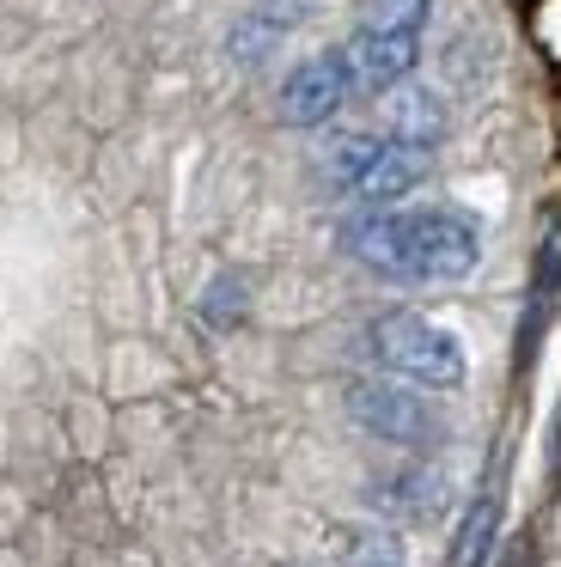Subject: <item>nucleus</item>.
Masks as SVG:
<instances>
[{"label": "nucleus", "mask_w": 561, "mask_h": 567, "mask_svg": "<svg viewBox=\"0 0 561 567\" xmlns=\"http://www.w3.org/2000/svg\"><path fill=\"white\" fill-rule=\"evenodd\" d=\"M373 354L378 367H390L397 379H415V384H463V342L439 323L415 318V311H390V318L373 323Z\"/></svg>", "instance_id": "obj_2"}, {"label": "nucleus", "mask_w": 561, "mask_h": 567, "mask_svg": "<svg viewBox=\"0 0 561 567\" xmlns=\"http://www.w3.org/2000/svg\"><path fill=\"white\" fill-rule=\"evenodd\" d=\"M385 123H390V135H397L402 147H434L439 128H446V111H439L434 92L409 86V92H397V99L385 104Z\"/></svg>", "instance_id": "obj_8"}, {"label": "nucleus", "mask_w": 561, "mask_h": 567, "mask_svg": "<svg viewBox=\"0 0 561 567\" xmlns=\"http://www.w3.org/2000/svg\"><path fill=\"white\" fill-rule=\"evenodd\" d=\"M348 74H354V86L360 92H390L397 80H409V68H415V38H378V31H354L348 38Z\"/></svg>", "instance_id": "obj_5"}, {"label": "nucleus", "mask_w": 561, "mask_h": 567, "mask_svg": "<svg viewBox=\"0 0 561 567\" xmlns=\"http://www.w3.org/2000/svg\"><path fill=\"white\" fill-rule=\"evenodd\" d=\"M348 250L390 281H463L482 257V233L458 208H373L348 220Z\"/></svg>", "instance_id": "obj_1"}, {"label": "nucleus", "mask_w": 561, "mask_h": 567, "mask_svg": "<svg viewBox=\"0 0 561 567\" xmlns=\"http://www.w3.org/2000/svg\"><path fill=\"white\" fill-rule=\"evenodd\" d=\"M439 494H446V482H439L434 470H402V476L390 482L385 494H378V506H397V513H415V518H421V513H434Z\"/></svg>", "instance_id": "obj_12"}, {"label": "nucleus", "mask_w": 561, "mask_h": 567, "mask_svg": "<svg viewBox=\"0 0 561 567\" xmlns=\"http://www.w3.org/2000/svg\"><path fill=\"white\" fill-rule=\"evenodd\" d=\"M494 530H500V501H494V494H482V501H476L470 513H463L458 537H451L446 567H482V561H488V549H494Z\"/></svg>", "instance_id": "obj_9"}, {"label": "nucleus", "mask_w": 561, "mask_h": 567, "mask_svg": "<svg viewBox=\"0 0 561 567\" xmlns=\"http://www.w3.org/2000/svg\"><path fill=\"white\" fill-rule=\"evenodd\" d=\"M427 172H434V153H427V147H402V141H397V147H378L373 172L354 184V196H360V202H397V196H409Z\"/></svg>", "instance_id": "obj_6"}, {"label": "nucleus", "mask_w": 561, "mask_h": 567, "mask_svg": "<svg viewBox=\"0 0 561 567\" xmlns=\"http://www.w3.org/2000/svg\"><path fill=\"white\" fill-rule=\"evenodd\" d=\"M354 92V74H348V55L341 50H317L312 62H299L280 86V123L293 128H317L348 104Z\"/></svg>", "instance_id": "obj_3"}, {"label": "nucleus", "mask_w": 561, "mask_h": 567, "mask_svg": "<svg viewBox=\"0 0 561 567\" xmlns=\"http://www.w3.org/2000/svg\"><path fill=\"white\" fill-rule=\"evenodd\" d=\"M202 318L207 323H232V318H238V281H214V287H207Z\"/></svg>", "instance_id": "obj_14"}, {"label": "nucleus", "mask_w": 561, "mask_h": 567, "mask_svg": "<svg viewBox=\"0 0 561 567\" xmlns=\"http://www.w3.org/2000/svg\"><path fill=\"white\" fill-rule=\"evenodd\" d=\"M293 25H299V0H263V7H256L251 19H238V31H232V62L256 68Z\"/></svg>", "instance_id": "obj_7"}, {"label": "nucleus", "mask_w": 561, "mask_h": 567, "mask_svg": "<svg viewBox=\"0 0 561 567\" xmlns=\"http://www.w3.org/2000/svg\"><path fill=\"white\" fill-rule=\"evenodd\" d=\"M378 147H385V141H373V135H336V141L324 147V177H329L336 189H348V196H354V184L373 172Z\"/></svg>", "instance_id": "obj_10"}, {"label": "nucleus", "mask_w": 561, "mask_h": 567, "mask_svg": "<svg viewBox=\"0 0 561 567\" xmlns=\"http://www.w3.org/2000/svg\"><path fill=\"white\" fill-rule=\"evenodd\" d=\"M341 561L348 567H402V543L390 530H341Z\"/></svg>", "instance_id": "obj_13"}, {"label": "nucleus", "mask_w": 561, "mask_h": 567, "mask_svg": "<svg viewBox=\"0 0 561 567\" xmlns=\"http://www.w3.org/2000/svg\"><path fill=\"white\" fill-rule=\"evenodd\" d=\"M434 0H366L360 7V31H378V38H421Z\"/></svg>", "instance_id": "obj_11"}, {"label": "nucleus", "mask_w": 561, "mask_h": 567, "mask_svg": "<svg viewBox=\"0 0 561 567\" xmlns=\"http://www.w3.org/2000/svg\"><path fill=\"white\" fill-rule=\"evenodd\" d=\"M348 409H354L360 427L378 433V440H397V445H427L434 440V409H427L415 391H402V384H354Z\"/></svg>", "instance_id": "obj_4"}]
</instances>
